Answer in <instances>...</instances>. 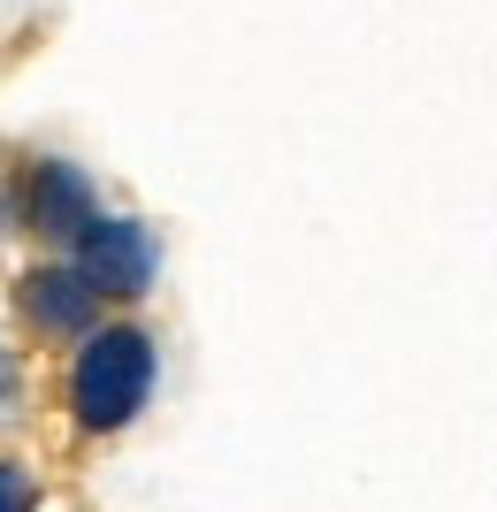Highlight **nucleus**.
Here are the masks:
<instances>
[{"label": "nucleus", "instance_id": "3", "mask_svg": "<svg viewBox=\"0 0 497 512\" xmlns=\"http://www.w3.org/2000/svg\"><path fill=\"white\" fill-rule=\"evenodd\" d=\"M92 184L85 169H69V161H39V169L23 176V222L46 237V245H77L92 222Z\"/></svg>", "mask_w": 497, "mask_h": 512}, {"label": "nucleus", "instance_id": "5", "mask_svg": "<svg viewBox=\"0 0 497 512\" xmlns=\"http://www.w3.org/2000/svg\"><path fill=\"white\" fill-rule=\"evenodd\" d=\"M0 512H39V474L23 459H0Z\"/></svg>", "mask_w": 497, "mask_h": 512}, {"label": "nucleus", "instance_id": "4", "mask_svg": "<svg viewBox=\"0 0 497 512\" xmlns=\"http://www.w3.org/2000/svg\"><path fill=\"white\" fill-rule=\"evenodd\" d=\"M23 321L39 329V337H92V321H100V299H92V283L54 260V268H31L23 276Z\"/></svg>", "mask_w": 497, "mask_h": 512}, {"label": "nucleus", "instance_id": "7", "mask_svg": "<svg viewBox=\"0 0 497 512\" xmlns=\"http://www.w3.org/2000/svg\"><path fill=\"white\" fill-rule=\"evenodd\" d=\"M0 222H8V192H0Z\"/></svg>", "mask_w": 497, "mask_h": 512}, {"label": "nucleus", "instance_id": "1", "mask_svg": "<svg viewBox=\"0 0 497 512\" xmlns=\"http://www.w3.org/2000/svg\"><path fill=\"white\" fill-rule=\"evenodd\" d=\"M153 337L138 321H115V329H92L77 344V360H69V413L85 436H115L146 413L153 398Z\"/></svg>", "mask_w": 497, "mask_h": 512}, {"label": "nucleus", "instance_id": "2", "mask_svg": "<svg viewBox=\"0 0 497 512\" xmlns=\"http://www.w3.org/2000/svg\"><path fill=\"white\" fill-rule=\"evenodd\" d=\"M69 268L92 283V299H100V306H108V299L130 306V299H146V283H153V237L138 230V222H123V214H92Z\"/></svg>", "mask_w": 497, "mask_h": 512}, {"label": "nucleus", "instance_id": "6", "mask_svg": "<svg viewBox=\"0 0 497 512\" xmlns=\"http://www.w3.org/2000/svg\"><path fill=\"white\" fill-rule=\"evenodd\" d=\"M16 413H23V367H16V352L0 344V428L16 421Z\"/></svg>", "mask_w": 497, "mask_h": 512}]
</instances>
